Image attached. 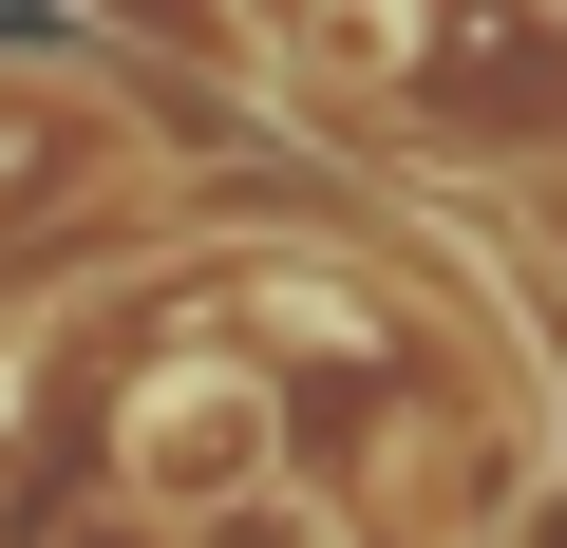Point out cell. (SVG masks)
Listing matches in <instances>:
<instances>
[{
	"instance_id": "obj_1",
	"label": "cell",
	"mask_w": 567,
	"mask_h": 548,
	"mask_svg": "<svg viewBox=\"0 0 567 548\" xmlns=\"http://www.w3.org/2000/svg\"><path fill=\"white\" fill-rule=\"evenodd\" d=\"M114 473H133V529H227V510H265V492H284V397H265V360L171 341V360L114 397Z\"/></svg>"
},
{
	"instance_id": "obj_2",
	"label": "cell",
	"mask_w": 567,
	"mask_h": 548,
	"mask_svg": "<svg viewBox=\"0 0 567 548\" xmlns=\"http://www.w3.org/2000/svg\"><path fill=\"white\" fill-rule=\"evenodd\" d=\"M39 152H58V95H39V76H0V208L39 189Z\"/></svg>"
},
{
	"instance_id": "obj_3",
	"label": "cell",
	"mask_w": 567,
	"mask_h": 548,
	"mask_svg": "<svg viewBox=\"0 0 567 548\" xmlns=\"http://www.w3.org/2000/svg\"><path fill=\"white\" fill-rule=\"evenodd\" d=\"M492 548H567V473H529V492H511V529H492Z\"/></svg>"
},
{
	"instance_id": "obj_4",
	"label": "cell",
	"mask_w": 567,
	"mask_h": 548,
	"mask_svg": "<svg viewBox=\"0 0 567 548\" xmlns=\"http://www.w3.org/2000/svg\"><path fill=\"white\" fill-rule=\"evenodd\" d=\"M95 548H152V529H133V510H114V529H95Z\"/></svg>"
},
{
	"instance_id": "obj_5",
	"label": "cell",
	"mask_w": 567,
	"mask_h": 548,
	"mask_svg": "<svg viewBox=\"0 0 567 548\" xmlns=\"http://www.w3.org/2000/svg\"><path fill=\"white\" fill-rule=\"evenodd\" d=\"M548 20H567V0H548Z\"/></svg>"
}]
</instances>
